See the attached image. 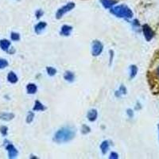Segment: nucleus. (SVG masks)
<instances>
[{
    "mask_svg": "<svg viewBox=\"0 0 159 159\" xmlns=\"http://www.w3.org/2000/svg\"><path fill=\"white\" fill-rule=\"evenodd\" d=\"M76 135V130L71 127H65L59 129L55 133L53 141L57 143H68L74 139Z\"/></svg>",
    "mask_w": 159,
    "mask_h": 159,
    "instance_id": "f257e3e1",
    "label": "nucleus"
},
{
    "mask_svg": "<svg viewBox=\"0 0 159 159\" xmlns=\"http://www.w3.org/2000/svg\"><path fill=\"white\" fill-rule=\"evenodd\" d=\"M110 12L118 18H126V19L131 18L134 15L131 10L127 6L123 5V4L116 6L115 7H111Z\"/></svg>",
    "mask_w": 159,
    "mask_h": 159,
    "instance_id": "f03ea898",
    "label": "nucleus"
},
{
    "mask_svg": "<svg viewBox=\"0 0 159 159\" xmlns=\"http://www.w3.org/2000/svg\"><path fill=\"white\" fill-rule=\"evenodd\" d=\"M74 7H75V3H73V2H69V3H67L66 5L63 6L62 7H61L57 11L56 18H57V19L61 18L62 17L66 14V13L71 11Z\"/></svg>",
    "mask_w": 159,
    "mask_h": 159,
    "instance_id": "7ed1b4c3",
    "label": "nucleus"
},
{
    "mask_svg": "<svg viewBox=\"0 0 159 159\" xmlns=\"http://www.w3.org/2000/svg\"><path fill=\"white\" fill-rule=\"evenodd\" d=\"M103 49V45L101 42L97 40L93 41L92 44V56L98 57L101 54L102 51Z\"/></svg>",
    "mask_w": 159,
    "mask_h": 159,
    "instance_id": "20e7f679",
    "label": "nucleus"
},
{
    "mask_svg": "<svg viewBox=\"0 0 159 159\" xmlns=\"http://www.w3.org/2000/svg\"><path fill=\"white\" fill-rule=\"evenodd\" d=\"M143 32L145 38H146L147 42H150L154 37V30L148 25H147V24H145V25H143Z\"/></svg>",
    "mask_w": 159,
    "mask_h": 159,
    "instance_id": "39448f33",
    "label": "nucleus"
},
{
    "mask_svg": "<svg viewBox=\"0 0 159 159\" xmlns=\"http://www.w3.org/2000/svg\"><path fill=\"white\" fill-rule=\"evenodd\" d=\"M6 149H7V150L8 151V157H9V158H15V157L18 156V150H17V149L15 148L12 144H11V143H9V144L6 147Z\"/></svg>",
    "mask_w": 159,
    "mask_h": 159,
    "instance_id": "423d86ee",
    "label": "nucleus"
},
{
    "mask_svg": "<svg viewBox=\"0 0 159 159\" xmlns=\"http://www.w3.org/2000/svg\"><path fill=\"white\" fill-rule=\"evenodd\" d=\"M15 118V115L11 112H1L0 113V119L3 121H11Z\"/></svg>",
    "mask_w": 159,
    "mask_h": 159,
    "instance_id": "0eeeda50",
    "label": "nucleus"
},
{
    "mask_svg": "<svg viewBox=\"0 0 159 159\" xmlns=\"http://www.w3.org/2000/svg\"><path fill=\"white\" fill-rule=\"evenodd\" d=\"M72 31V27L71 25H64L61 27V29L60 34H61V35H62V36H69Z\"/></svg>",
    "mask_w": 159,
    "mask_h": 159,
    "instance_id": "6e6552de",
    "label": "nucleus"
},
{
    "mask_svg": "<svg viewBox=\"0 0 159 159\" xmlns=\"http://www.w3.org/2000/svg\"><path fill=\"white\" fill-rule=\"evenodd\" d=\"M98 112L96 109H92L89 111L87 114V118L90 122H94L97 119Z\"/></svg>",
    "mask_w": 159,
    "mask_h": 159,
    "instance_id": "1a4fd4ad",
    "label": "nucleus"
},
{
    "mask_svg": "<svg viewBox=\"0 0 159 159\" xmlns=\"http://www.w3.org/2000/svg\"><path fill=\"white\" fill-rule=\"evenodd\" d=\"M46 26H47V23H46L45 22H38V23L35 25V27H34L35 33H36V34H41V33H42V31L45 29V27H46Z\"/></svg>",
    "mask_w": 159,
    "mask_h": 159,
    "instance_id": "9d476101",
    "label": "nucleus"
},
{
    "mask_svg": "<svg viewBox=\"0 0 159 159\" xmlns=\"http://www.w3.org/2000/svg\"><path fill=\"white\" fill-rule=\"evenodd\" d=\"M100 2L103 5V7L106 9L111 8L114 5L117 3V1L116 0H100Z\"/></svg>",
    "mask_w": 159,
    "mask_h": 159,
    "instance_id": "9b49d317",
    "label": "nucleus"
},
{
    "mask_svg": "<svg viewBox=\"0 0 159 159\" xmlns=\"http://www.w3.org/2000/svg\"><path fill=\"white\" fill-rule=\"evenodd\" d=\"M11 46V42L7 39H2L0 41V47L3 51H8Z\"/></svg>",
    "mask_w": 159,
    "mask_h": 159,
    "instance_id": "f8f14e48",
    "label": "nucleus"
},
{
    "mask_svg": "<svg viewBox=\"0 0 159 159\" xmlns=\"http://www.w3.org/2000/svg\"><path fill=\"white\" fill-rule=\"evenodd\" d=\"M64 78L66 81L68 82H72L74 81L75 80V75L74 73L71 71H66L64 74Z\"/></svg>",
    "mask_w": 159,
    "mask_h": 159,
    "instance_id": "ddd939ff",
    "label": "nucleus"
},
{
    "mask_svg": "<svg viewBox=\"0 0 159 159\" xmlns=\"http://www.w3.org/2000/svg\"><path fill=\"white\" fill-rule=\"evenodd\" d=\"M45 109H46V107H45L39 100H36V101H35L34 106L33 107V110L34 111H43Z\"/></svg>",
    "mask_w": 159,
    "mask_h": 159,
    "instance_id": "4468645a",
    "label": "nucleus"
},
{
    "mask_svg": "<svg viewBox=\"0 0 159 159\" xmlns=\"http://www.w3.org/2000/svg\"><path fill=\"white\" fill-rule=\"evenodd\" d=\"M38 90V88H37V85L34 84H28L27 86H26V91H27L28 94H35Z\"/></svg>",
    "mask_w": 159,
    "mask_h": 159,
    "instance_id": "2eb2a0df",
    "label": "nucleus"
},
{
    "mask_svg": "<svg viewBox=\"0 0 159 159\" xmlns=\"http://www.w3.org/2000/svg\"><path fill=\"white\" fill-rule=\"evenodd\" d=\"M7 80L11 84H15L18 82V78L17 76V75L15 74L14 72H10L7 75Z\"/></svg>",
    "mask_w": 159,
    "mask_h": 159,
    "instance_id": "dca6fc26",
    "label": "nucleus"
},
{
    "mask_svg": "<svg viewBox=\"0 0 159 159\" xmlns=\"http://www.w3.org/2000/svg\"><path fill=\"white\" fill-rule=\"evenodd\" d=\"M109 147H110L109 142L108 141H103V143L100 144V150H101L102 154H106V153L108 151Z\"/></svg>",
    "mask_w": 159,
    "mask_h": 159,
    "instance_id": "f3484780",
    "label": "nucleus"
},
{
    "mask_svg": "<svg viewBox=\"0 0 159 159\" xmlns=\"http://www.w3.org/2000/svg\"><path fill=\"white\" fill-rule=\"evenodd\" d=\"M138 73V68L136 65H130V78L133 79L135 77V76Z\"/></svg>",
    "mask_w": 159,
    "mask_h": 159,
    "instance_id": "a211bd4d",
    "label": "nucleus"
},
{
    "mask_svg": "<svg viewBox=\"0 0 159 159\" xmlns=\"http://www.w3.org/2000/svg\"><path fill=\"white\" fill-rule=\"evenodd\" d=\"M46 72H47L48 75L50 76H53L56 75L57 70L53 67H51V66H49V67L46 68Z\"/></svg>",
    "mask_w": 159,
    "mask_h": 159,
    "instance_id": "6ab92c4d",
    "label": "nucleus"
},
{
    "mask_svg": "<svg viewBox=\"0 0 159 159\" xmlns=\"http://www.w3.org/2000/svg\"><path fill=\"white\" fill-rule=\"evenodd\" d=\"M116 93H119V95H118L117 96H121L122 95H125L127 94V89H126V87L125 86H123V85H121L120 87H119V91H117L116 92Z\"/></svg>",
    "mask_w": 159,
    "mask_h": 159,
    "instance_id": "aec40b11",
    "label": "nucleus"
},
{
    "mask_svg": "<svg viewBox=\"0 0 159 159\" xmlns=\"http://www.w3.org/2000/svg\"><path fill=\"white\" fill-rule=\"evenodd\" d=\"M34 119V113L33 111H30L29 113H28L27 116H26V123H32Z\"/></svg>",
    "mask_w": 159,
    "mask_h": 159,
    "instance_id": "412c9836",
    "label": "nucleus"
},
{
    "mask_svg": "<svg viewBox=\"0 0 159 159\" xmlns=\"http://www.w3.org/2000/svg\"><path fill=\"white\" fill-rule=\"evenodd\" d=\"M90 131H91V129L89 126H87V125H85V124H84L83 126H82V127H81L82 134H89Z\"/></svg>",
    "mask_w": 159,
    "mask_h": 159,
    "instance_id": "4be33fe9",
    "label": "nucleus"
},
{
    "mask_svg": "<svg viewBox=\"0 0 159 159\" xmlns=\"http://www.w3.org/2000/svg\"><path fill=\"white\" fill-rule=\"evenodd\" d=\"M8 66V62L7 60L5 59H1L0 58V69H5L6 67Z\"/></svg>",
    "mask_w": 159,
    "mask_h": 159,
    "instance_id": "5701e85b",
    "label": "nucleus"
},
{
    "mask_svg": "<svg viewBox=\"0 0 159 159\" xmlns=\"http://www.w3.org/2000/svg\"><path fill=\"white\" fill-rule=\"evenodd\" d=\"M11 40H12V41L17 42V41H19L20 35H19V34H18V33L13 32V33H11Z\"/></svg>",
    "mask_w": 159,
    "mask_h": 159,
    "instance_id": "b1692460",
    "label": "nucleus"
},
{
    "mask_svg": "<svg viewBox=\"0 0 159 159\" xmlns=\"http://www.w3.org/2000/svg\"><path fill=\"white\" fill-rule=\"evenodd\" d=\"M7 127H6V126H1V127H0V132H1V134L3 136H6L7 134Z\"/></svg>",
    "mask_w": 159,
    "mask_h": 159,
    "instance_id": "393cba45",
    "label": "nucleus"
},
{
    "mask_svg": "<svg viewBox=\"0 0 159 159\" xmlns=\"http://www.w3.org/2000/svg\"><path fill=\"white\" fill-rule=\"evenodd\" d=\"M110 159H118L119 158V154L116 152H111L110 154V157H109Z\"/></svg>",
    "mask_w": 159,
    "mask_h": 159,
    "instance_id": "a878e982",
    "label": "nucleus"
},
{
    "mask_svg": "<svg viewBox=\"0 0 159 159\" xmlns=\"http://www.w3.org/2000/svg\"><path fill=\"white\" fill-rule=\"evenodd\" d=\"M43 14L44 13L42 10H38V11H36V13H35V15H36V18L39 19V18L43 15Z\"/></svg>",
    "mask_w": 159,
    "mask_h": 159,
    "instance_id": "bb28decb",
    "label": "nucleus"
},
{
    "mask_svg": "<svg viewBox=\"0 0 159 159\" xmlns=\"http://www.w3.org/2000/svg\"><path fill=\"white\" fill-rule=\"evenodd\" d=\"M127 114L129 116V118H132L134 116V111L131 110V109H127Z\"/></svg>",
    "mask_w": 159,
    "mask_h": 159,
    "instance_id": "cd10ccee",
    "label": "nucleus"
},
{
    "mask_svg": "<svg viewBox=\"0 0 159 159\" xmlns=\"http://www.w3.org/2000/svg\"><path fill=\"white\" fill-rule=\"evenodd\" d=\"M109 52H110V64H111L112 59H113V53H114V52H113L112 50H110L109 51Z\"/></svg>",
    "mask_w": 159,
    "mask_h": 159,
    "instance_id": "c85d7f7f",
    "label": "nucleus"
},
{
    "mask_svg": "<svg viewBox=\"0 0 159 159\" xmlns=\"http://www.w3.org/2000/svg\"><path fill=\"white\" fill-rule=\"evenodd\" d=\"M133 25H134V26H135V27H139V21H138V20H134V22H133Z\"/></svg>",
    "mask_w": 159,
    "mask_h": 159,
    "instance_id": "c756f323",
    "label": "nucleus"
},
{
    "mask_svg": "<svg viewBox=\"0 0 159 159\" xmlns=\"http://www.w3.org/2000/svg\"><path fill=\"white\" fill-rule=\"evenodd\" d=\"M157 76H159V66L157 67Z\"/></svg>",
    "mask_w": 159,
    "mask_h": 159,
    "instance_id": "7c9ffc66",
    "label": "nucleus"
},
{
    "mask_svg": "<svg viewBox=\"0 0 159 159\" xmlns=\"http://www.w3.org/2000/svg\"><path fill=\"white\" fill-rule=\"evenodd\" d=\"M157 128H158V135H159V124L157 125Z\"/></svg>",
    "mask_w": 159,
    "mask_h": 159,
    "instance_id": "2f4dec72",
    "label": "nucleus"
}]
</instances>
